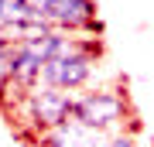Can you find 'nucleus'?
<instances>
[{"label":"nucleus","instance_id":"obj_1","mask_svg":"<svg viewBox=\"0 0 154 147\" xmlns=\"http://www.w3.org/2000/svg\"><path fill=\"white\" fill-rule=\"evenodd\" d=\"M72 120H79L86 127H96V130H106V133H123L127 123L137 120V116H134L127 86L123 82H106V86L86 89V93L75 96Z\"/></svg>","mask_w":154,"mask_h":147},{"label":"nucleus","instance_id":"obj_2","mask_svg":"<svg viewBox=\"0 0 154 147\" xmlns=\"http://www.w3.org/2000/svg\"><path fill=\"white\" fill-rule=\"evenodd\" d=\"M99 69H103V41L89 38L79 51L48 62L41 69V82L38 86H55V89H65V93H86V89L106 86L99 79Z\"/></svg>","mask_w":154,"mask_h":147},{"label":"nucleus","instance_id":"obj_3","mask_svg":"<svg viewBox=\"0 0 154 147\" xmlns=\"http://www.w3.org/2000/svg\"><path fill=\"white\" fill-rule=\"evenodd\" d=\"M75 96L79 93H65V89H55V86H34L31 93L14 99V113L24 127H31L41 137V133H48V130L72 120Z\"/></svg>","mask_w":154,"mask_h":147},{"label":"nucleus","instance_id":"obj_4","mask_svg":"<svg viewBox=\"0 0 154 147\" xmlns=\"http://www.w3.org/2000/svg\"><path fill=\"white\" fill-rule=\"evenodd\" d=\"M28 4L41 14V21L51 31L82 34V38H99L103 34L96 0H28Z\"/></svg>","mask_w":154,"mask_h":147},{"label":"nucleus","instance_id":"obj_5","mask_svg":"<svg viewBox=\"0 0 154 147\" xmlns=\"http://www.w3.org/2000/svg\"><path fill=\"white\" fill-rule=\"evenodd\" d=\"M116 133H106V130H96V127H86L79 120H69L55 127V130L34 137L38 147H110Z\"/></svg>","mask_w":154,"mask_h":147},{"label":"nucleus","instance_id":"obj_6","mask_svg":"<svg viewBox=\"0 0 154 147\" xmlns=\"http://www.w3.org/2000/svg\"><path fill=\"white\" fill-rule=\"evenodd\" d=\"M110 147H137V123H130V130H123V133H116Z\"/></svg>","mask_w":154,"mask_h":147}]
</instances>
